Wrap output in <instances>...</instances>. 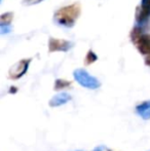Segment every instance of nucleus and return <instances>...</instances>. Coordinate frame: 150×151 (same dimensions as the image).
<instances>
[{
	"label": "nucleus",
	"mask_w": 150,
	"mask_h": 151,
	"mask_svg": "<svg viewBox=\"0 0 150 151\" xmlns=\"http://www.w3.org/2000/svg\"><path fill=\"white\" fill-rule=\"evenodd\" d=\"M80 12H81V7L79 3H73L64 6L55 12L54 21L56 22V24L64 28H72L75 25L78 17L80 16Z\"/></svg>",
	"instance_id": "obj_1"
},
{
	"label": "nucleus",
	"mask_w": 150,
	"mask_h": 151,
	"mask_svg": "<svg viewBox=\"0 0 150 151\" xmlns=\"http://www.w3.org/2000/svg\"><path fill=\"white\" fill-rule=\"evenodd\" d=\"M131 39L138 50L144 56L150 55V34H145L143 28L135 26L131 31Z\"/></svg>",
	"instance_id": "obj_2"
},
{
	"label": "nucleus",
	"mask_w": 150,
	"mask_h": 151,
	"mask_svg": "<svg viewBox=\"0 0 150 151\" xmlns=\"http://www.w3.org/2000/svg\"><path fill=\"white\" fill-rule=\"evenodd\" d=\"M73 76L80 86L85 88H88V90H97L101 86V82L99 81L98 78L90 75L84 69H76L73 72Z\"/></svg>",
	"instance_id": "obj_3"
},
{
	"label": "nucleus",
	"mask_w": 150,
	"mask_h": 151,
	"mask_svg": "<svg viewBox=\"0 0 150 151\" xmlns=\"http://www.w3.org/2000/svg\"><path fill=\"white\" fill-rule=\"evenodd\" d=\"M30 63H31V59H23V60L19 61L18 63H16L9 69L8 76L14 80L23 77L27 73V71H28Z\"/></svg>",
	"instance_id": "obj_4"
},
{
	"label": "nucleus",
	"mask_w": 150,
	"mask_h": 151,
	"mask_svg": "<svg viewBox=\"0 0 150 151\" xmlns=\"http://www.w3.org/2000/svg\"><path fill=\"white\" fill-rule=\"evenodd\" d=\"M74 46V43L68 40L50 38L48 40V50L50 52H68Z\"/></svg>",
	"instance_id": "obj_5"
},
{
	"label": "nucleus",
	"mask_w": 150,
	"mask_h": 151,
	"mask_svg": "<svg viewBox=\"0 0 150 151\" xmlns=\"http://www.w3.org/2000/svg\"><path fill=\"white\" fill-rule=\"evenodd\" d=\"M150 19V6L143 5L140 3V5L137 7L136 10V25L143 28L144 26H146Z\"/></svg>",
	"instance_id": "obj_6"
},
{
	"label": "nucleus",
	"mask_w": 150,
	"mask_h": 151,
	"mask_svg": "<svg viewBox=\"0 0 150 151\" xmlns=\"http://www.w3.org/2000/svg\"><path fill=\"white\" fill-rule=\"evenodd\" d=\"M72 97H71L70 93H60L58 95L54 96L52 99L50 100L48 104H50V107H60L65 104H67L69 101H71Z\"/></svg>",
	"instance_id": "obj_7"
},
{
	"label": "nucleus",
	"mask_w": 150,
	"mask_h": 151,
	"mask_svg": "<svg viewBox=\"0 0 150 151\" xmlns=\"http://www.w3.org/2000/svg\"><path fill=\"white\" fill-rule=\"evenodd\" d=\"M136 113L144 120L150 119V100L139 104L136 107Z\"/></svg>",
	"instance_id": "obj_8"
},
{
	"label": "nucleus",
	"mask_w": 150,
	"mask_h": 151,
	"mask_svg": "<svg viewBox=\"0 0 150 151\" xmlns=\"http://www.w3.org/2000/svg\"><path fill=\"white\" fill-rule=\"evenodd\" d=\"M71 86V82L68 81V80H65V79H57L55 81V86L54 88L56 91L58 90H62V88H68V86Z\"/></svg>",
	"instance_id": "obj_9"
},
{
	"label": "nucleus",
	"mask_w": 150,
	"mask_h": 151,
	"mask_svg": "<svg viewBox=\"0 0 150 151\" xmlns=\"http://www.w3.org/2000/svg\"><path fill=\"white\" fill-rule=\"evenodd\" d=\"M97 60H98V56L93 50H88L85 56V59H84V64L85 65H90V64L95 63Z\"/></svg>",
	"instance_id": "obj_10"
},
{
	"label": "nucleus",
	"mask_w": 150,
	"mask_h": 151,
	"mask_svg": "<svg viewBox=\"0 0 150 151\" xmlns=\"http://www.w3.org/2000/svg\"><path fill=\"white\" fill-rule=\"evenodd\" d=\"M14 19V12H5L0 17V24H10Z\"/></svg>",
	"instance_id": "obj_11"
},
{
	"label": "nucleus",
	"mask_w": 150,
	"mask_h": 151,
	"mask_svg": "<svg viewBox=\"0 0 150 151\" xmlns=\"http://www.w3.org/2000/svg\"><path fill=\"white\" fill-rule=\"evenodd\" d=\"M12 31V28L10 26V24H0V33L2 35H5L8 34Z\"/></svg>",
	"instance_id": "obj_12"
},
{
	"label": "nucleus",
	"mask_w": 150,
	"mask_h": 151,
	"mask_svg": "<svg viewBox=\"0 0 150 151\" xmlns=\"http://www.w3.org/2000/svg\"><path fill=\"white\" fill-rule=\"evenodd\" d=\"M43 0H23V4L24 5H33V4H37L42 2Z\"/></svg>",
	"instance_id": "obj_13"
},
{
	"label": "nucleus",
	"mask_w": 150,
	"mask_h": 151,
	"mask_svg": "<svg viewBox=\"0 0 150 151\" xmlns=\"http://www.w3.org/2000/svg\"><path fill=\"white\" fill-rule=\"evenodd\" d=\"M94 151H109V149H107L105 146H99V147H97Z\"/></svg>",
	"instance_id": "obj_14"
},
{
	"label": "nucleus",
	"mask_w": 150,
	"mask_h": 151,
	"mask_svg": "<svg viewBox=\"0 0 150 151\" xmlns=\"http://www.w3.org/2000/svg\"><path fill=\"white\" fill-rule=\"evenodd\" d=\"M145 64L150 67V55H149V56H147V58L145 59Z\"/></svg>",
	"instance_id": "obj_15"
},
{
	"label": "nucleus",
	"mask_w": 150,
	"mask_h": 151,
	"mask_svg": "<svg viewBox=\"0 0 150 151\" xmlns=\"http://www.w3.org/2000/svg\"><path fill=\"white\" fill-rule=\"evenodd\" d=\"M10 93H16V91H18V88H14V86H11V88H10Z\"/></svg>",
	"instance_id": "obj_16"
}]
</instances>
